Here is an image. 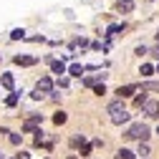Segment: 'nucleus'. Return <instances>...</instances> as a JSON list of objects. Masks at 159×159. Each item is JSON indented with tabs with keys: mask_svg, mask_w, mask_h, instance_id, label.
<instances>
[{
	"mask_svg": "<svg viewBox=\"0 0 159 159\" xmlns=\"http://www.w3.org/2000/svg\"><path fill=\"white\" fill-rule=\"evenodd\" d=\"M157 73H159V66H157Z\"/></svg>",
	"mask_w": 159,
	"mask_h": 159,
	"instance_id": "obj_30",
	"label": "nucleus"
},
{
	"mask_svg": "<svg viewBox=\"0 0 159 159\" xmlns=\"http://www.w3.org/2000/svg\"><path fill=\"white\" fill-rule=\"evenodd\" d=\"M68 73H71V76H81V73H84V66H81V63H73V66L68 68Z\"/></svg>",
	"mask_w": 159,
	"mask_h": 159,
	"instance_id": "obj_13",
	"label": "nucleus"
},
{
	"mask_svg": "<svg viewBox=\"0 0 159 159\" xmlns=\"http://www.w3.org/2000/svg\"><path fill=\"white\" fill-rule=\"evenodd\" d=\"M157 38H159V33H157Z\"/></svg>",
	"mask_w": 159,
	"mask_h": 159,
	"instance_id": "obj_31",
	"label": "nucleus"
},
{
	"mask_svg": "<svg viewBox=\"0 0 159 159\" xmlns=\"http://www.w3.org/2000/svg\"><path fill=\"white\" fill-rule=\"evenodd\" d=\"M134 91H136V86H119L116 96H119V98H126V96H131Z\"/></svg>",
	"mask_w": 159,
	"mask_h": 159,
	"instance_id": "obj_7",
	"label": "nucleus"
},
{
	"mask_svg": "<svg viewBox=\"0 0 159 159\" xmlns=\"http://www.w3.org/2000/svg\"><path fill=\"white\" fill-rule=\"evenodd\" d=\"M10 144H15V147L20 144V134H10Z\"/></svg>",
	"mask_w": 159,
	"mask_h": 159,
	"instance_id": "obj_23",
	"label": "nucleus"
},
{
	"mask_svg": "<svg viewBox=\"0 0 159 159\" xmlns=\"http://www.w3.org/2000/svg\"><path fill=\"white\" fill-rule=\"evenodd\" d=\"M139 154H142V157H149V144H147V142H139Z\"/></svg>",
	"mask_w": 159,
	"mask_h": 159,
	"instance_id": "obj_15",
	"label": "nucleus"
},
{
	"mask_svg": "<svg viewBox=\"0 0 159 159\" xmlns=\"http://www.w3.org/2000/svg\"><path fill=\"white\" fill-rule=\"evenodd\" d=\"M142 91H159V81H147L142 86Z\"/></svg>",
	"mask_w": 159,
	"mask_h": 159,
	"instance_id": "obj_12",
	"label": "nucleus"
},
{
	"mask_svg": "<svg viewBox=\"0 0 159 159\" xmlns=\"http://www.w3.org/2000/svg\"><path fill=\"white\" fill-rule=\"evenodd\" d=\"M68 159H78V157H68Z\"/></svg>",
	"mask_w": 159,
	"mask_h": 159,
	"instance_id": "obj_28",
	"label": "nucleus"
},
{
	"mask_svg": "<svg viewBox=\"0 0 159 159\" xmlns=\"http://www.w3.org/2000/svg\"><path fill=\"white\" fill-rule=\"evenodd\" d=\"M119 111H124V104H121V101H111V104H109V114L114 116V114H119Z\"/></svg>",
	"mask_w": 159,
	"mask_h": 159,
	"instance_id": "obj_9",
	"label": "nucleus"
},
{
	"mask_svg": "<svg viewBox=\"0 0 159 159\" xmlns=\"http://www.w3.org/2000/svg\"><path fill=\"white\" fill-rule=\"evenodd\" d=\"M23 35H25V30H23V28H15V30L10 33V38H13V41H18V38H23Z\"/></svg>",
	"mask_w": 159,
	"mask_h": 159,
	"instance_id": "obj_17",
	"label": "nucleus"
},
{
	"mask_svg": "<svg viewBox=\"0 0 159 159\" xmlns=\"http://www.w3.org/2000/svg\"><path fill=\"white\" fill-rule=\"evenodd\" d=\"M124 136H126V139H136V142H147V139H149V126L142 124V121H139V124H131Z\"/></svg>",
	"mask_w": 159,
	"mask_h": 159,
	"instance_id": "obj_1",
	"label": "nucleus"
},
{
	"mask_svg": "<svg viewBox=\"0 0 159 159\" xmlns=\"http://www.w3.org/2000/svg\"><path fill=\"white\" fill-rule=\"evenodd\" d=\"M139 73H142V76H152V73H154V66L144 63V66H142V71H139Z\"/></svg>",
	"mask_w": 159,
	"mask_h": 159,
	"instance_id": "obj_16",
	"label": "nucleus"
},
{
	"mask_svg": "<svg viewBox=\"0 0 159 159\" xmlns=\"http://www.w3.org/2000/svg\"><path fill=\"white\" fill-rule=\"evenodd\" d=\"M134 53H136V56H144V53H147V46H136Z\"/></svg>",
	"mask_w": 159,
	"mask_h": 159,
	"instance_id": "obj_25",
	"label": "nucleus"
},
{
	"mask_svg": "<svg viewBox=\"0 0 159 159\" xmlns=\"http://www.w3.org/2000/svg\"><path fill=\"white\" fill-rule=\"evenodd\" d=\"M111 121H114V124H126V121H129V114H126V111H119V114L111 116Z\"/></svg>",
	"mask_w": 159,
	"mask_h": 159,
	"instance_id": "obj_8",
	"label": "nucleus"
},
{
	"mask_svg": "<svg viewBox=\"0 0 159 159\" xmlns=\"http://www.w3.org/2000/svg\"><path fill=\"white\" fill-rule=\"evenodd\" d=\"M38 121H41V114H33L28 121L23 124V131H38V129H35V126H38Z\"/></svg>",
	"mask_w": 159,
	"mask_h": 159,
	"instance_id": "obj_3",
	"label": "nucleus"
},
{
	"mask_svg": "<svg viewBox=\"0 0 159 159\" xmlns=\"http://www.w3.org/2000/svg\"><path fill=\"white\" fill-rule=\"evenodd\" d=\"M93 91H96L98 96H101V93H106V89H104V84H96V86H93Z\"/></svg>",
	"mask_w": 159,
	"mask_h": 159,
	"instance_id": "obj_24",
	"label": "nucleus"
},
{
	"mask_svg": "<svg viewBox=\"0 0 159 159\" xmlns=\"http://www.w3.org/2000/svg\"><path fill=\"white\" fill-rule=\"evenodd\" d=\"M51 68H53V73H58V76L66 73V66H63L61 61H53V63H51Z\"/></svg>",
	"mask_w": 159,
	"mask_h": 159,
	"instance_id": "obj_11",
	"label": "nucleus"
},
{
	"mask_svg": "<svg viewBox=\"0 0 159 159\" xmlns=\"http://www.w3.org/2000/svg\"><path fill=\"white\" fill-rule=\"evenodd\" d=\"M28 157H30L28 152H20V154H18V159H28Z\"/></svg>",
	"mask_w": 159,
	"mask_h": 159,
	"instance_id": "obj_26",
	"label": "nucleus"
},
{
	"mask_svg": "<svg viewBox=\"0 0 159 159\" xmlns=\"http://www.w3.org/2000/svg\"><path fill=\"white\" fill-rule=\"evenodd\" d=\"M53 121H56V124H63V121H66V114H63V111H58V114L53 116Z\"/></svg>",
	"mask_w": 159,
	"mask_h": 159,
	"instance_id": "obj_20",
	"label": "nucleus"
},
{
	"mask_svg": "<svg viewBox=\"0 0 159 159\" xmlns=\"http://www.w3.org/2000/svg\"><path fill=\"white\" fill-rule=\"evenodd\" d=\"M116 159H134V152H129V149H119Z\"/></svg>",
	"mask_w": 159,
	"mask_h": 159,
	"instance_id": "obj_14",
	"label": "nucleus"
},
{
	"mask_svg": "<svg viewBox=\"0 0 159 159\" xmlns=\"http://www.w3.org/2000/svg\"><path fill=\"white\" fill-rule=\"evenodd\" d=\"M0 84H3L5 89H13L15 81H13V76H10V73H3V76H0Z\"/></svg>",
	"mask_w": 159,
	"mask_h": 159,
	"instance_id": "obj_10",
	"label": "nucleus"
},
{
	"mask_svg": "<svg viewBox=\"0 0 159 159\" xmlns=\"http://www.w3.org/2000/svg\"><path fill=\"white\" fill-rule=\"evenodd\" d=\"M38 61V58H33V56H15V63L18 66H33Z\"/></svg>",
	"mask_w": 159,
	"mask_h": 159,
	"instance_id": "obj_5",
	"label": "nucleus"
},
{
	"mask_svg": "<svg viewBox=\"0 0 159 159\" xmlns=\"http://www.w3.org/2000/svg\"><path fill=\"white\" fill-rule=\"evenodd\" d=\"M134 104H136V106H144V104H147V93L142 91V96H136V98H134Z\"/></svg>",
	"mask_w": 159,
	"mask_h": 159,
	"instance_id": "obj_18",
	"label": "nucleus"
},
{
	"mask_svg": "<svg viewBox=\"0 0 159 159\" xmlns=\"http://www.w3.org/2000/svg\"><path fill=\"white\" fill-rule=\"evenodd\" d=\"M0 159H3V152H0Z\"/></svg>",
	"mask_w": 159,
	"mask_h": 159,
	"instance_id": "obj_29",
	"label": "nucleus"
},
{
	"mask_svg": "<svg viewBox=\"0 0 159 159\" xmlns=\"http://www.w3.org/2000/svg\"><path fill=\"white\" fill-rule=\"evenodd\" d=\"M144 114H147L149 119L159 116V104H157V101H147V104H144Z\"/></svg>",
	"mask_w": 159,
	"mask_h": 159,
	"instance_id": "obj_4",
	"label": "nucleus"
},
{
	"mask_svg": "<svg viewBox=\"0 0 159 159\" xmlns=\"http://www.w3.org/2000/svg\"><path fill=\"white\" fill-rule=\"evenodd\" d=\"M152 56H154V58H159V46H154V51H152Z\"/></svg>",
	"mask_w": 159,
	"mask_h": 159,
	"instance_id": "obj_27",
	"label": "nucleus"
},
{
	"mask_svg": "<svg viewBox=\"0 0 159 159\" xmlns=\"http://www.w3.org/2000/svg\"><path fill=\"white\" fill-rule=\"evenodd\" d=\"M51 89H53V81H51V78H48V76H43V78H41V81H38V86H35V91H38V93H41V96H43V93H48Z\"/></svg>",
	"mask_w": 159,
	"mask_h": 159,
	"instance_id": "obj_2",
	"label": "nucleus"
},
{
	"mask_svg": "<svg viewBox=\"0 0 159 159\" xmlns=\"http://www.w3.org/2000/svg\"><path fill=\"white\" fill-rule=\"evenodd\" d=\"M116 8L121 10V13H131V10H134V0H119Z\"/></svg>",
	"mask_w": 159,
	"mask_h": 159,
	"instance_id": "obj_6",
	"label": "nucleus"
},
{
	"mask_svg": "<svg viewBox=\"0 0 159 159\" xmlns=\"http://www.w3.org/2000/svg\"><path fill=\"white\" fill-rule=\"evenodd\" d=\"M18 98H20V96H18V93H13V96H8V106H15V104H18Z\"/></svg>",
	"mask_w": 159,
	"mask_h": 159,
	"instance_id": "obj_22",
	"label": "nucleus"
},
{
	"mask_svg": "<svg viewBox=\"0 0 159 159\" xmlns=\"http://www.w3.org/2000/svg\"><path fill=\"white\" fill-rule=\"evenodd\" d=\"M121 30H124V23H121V25H111V28H109V35H114V33H121Z\"/></svg>",
	"mask_w": 159,
	"mask_h": 159,
	"instance_id": "obj_21",
	"label": "nucleus"
},
{
	"mask_svg": "<svg viewBox=\"0 0 159 159\" xmlns=\"http://www.w3.org/2000/svg\"><path fill=\"white\" fill-rule=\"evenodd\" d=\"M71 144H73V147L84 144V134H76V136H71Z\"/></svg>",
	"mask_w": 159,
	"mask_h": 159,
	"instance_id": "obj_19",
	"label": "nucleus"
}]
</instances>
